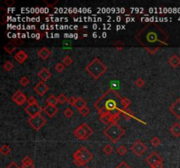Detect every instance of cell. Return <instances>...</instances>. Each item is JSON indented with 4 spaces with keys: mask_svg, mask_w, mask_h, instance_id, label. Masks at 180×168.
Masks as SVG:
<instances>
[{
    "mask_svg": "<svg viewBox=\"0 0 180 168\" xmlns=\"http://www.w3.org/2000/svg\"><path fill=\"white\" fill-rule=\"evenodd\" d=\"M121 101L122 97L115 89L111 88L105 91L94 104L100 121L105 124L117 123L123 110L120 108Z\"/></svg>",
    "mask_w": 180,
    "mask_h": 168,
    "instance_id": "1",
    "label": "cell"
},
{
    "mask_svg": "<svg viewBox=\"0 0 180 168\" xmlns=\"http://www.w3.org/2000/svg\"><path fill=\"white\" fill-rule=\"evenodd\" d=\"M135 39L141 46L147 47V49L151 46H167L169 41L168 35L156 23H149L144 25L135 35Z\"/></svg>",
    "mask_w": 180,
    "mask_h": 168,
    "instance_id": "2",
    "label": "cell"
},
{
    "mask_svg": "<svg viewBox=\"0 0 180 168\" xmlns=\"http://www.w3.org/2000/svg\"><path fill=\"white\" fill-rule=\"evenodd\" d=\"M85 70L95 80H98L107 71V67L99 58H94L91 62L86 65Z\"/></svg>",
    "mask_w": 180,
    "mask_h": 168,
    "instance_id": "3",
    "label": "cell"
},
{
    "mask_svg": "<svg viewBox=\"0 0 180 168\" xmlns=\"http://www.w3.org/2000/svg\"><path fill=\"white\" fill-rule=\"evenodd\" d=\"M93 158V154L86 147L82 146L77 149L73 154L74 163L78 166H84Z\"/></svg>",
    "mask_w": 180,
    "mask_h": 168,
    "instance_id": "4",
    "label": "cell"
},
{
    "mask_svg": "<svg viewBox=\"0 0 180 168\" xmlns=\"http://www.w3.org/2000/svg\"><path fill=\"white\" fill-rule=\"evenodd\" d=\"M104 134L105 137H107L111 142L117 143L122 136L125 134L124 129L118 123H111L108 127L104 131Z\"/></svg>",
    "mask_w": 180,
    "mask_h": 168,
    "instance_id": "5",
    "label": "cell"
},
{
    "mask_svg": "<svg viewBox=\"0 0 180 168\" xmlns=\"http://www.w3.org/2000/svg\"><path fill=\"white\" fill-rule=\"evenodd\" d=\"M73 134L77 139H79L81 141H85L92 135L93 130L89 126L88 123H82L81 125H79L78 127L76 128L74 131Z\"/></svg>",
    "mask_w": 180,
    "mask_h": 168,
    "instance_id": "6",
    "label": "cell"
},
{
    "mask_svg": "<svg viewBox=\"0 0 180 168\" xmlns=\"http://www.w3.org/2000/svg\"><path fill=\"white\" fill-rule=\"evenodd\" d=\"M27 123L31 127L38 131L46 124L47 121L45 117L42 115H38V116H35L34 117H30Z\"/></svg>",
    "mask_w": 180,
    "mask_h": 168,
    "instance_id": "7",
    "label": "cell"
},
{
    "mask_svg": "<svg viewBox=\"0 0 180 168\" xmlns=\"http://www.w3.org/2000/svg\"><path fill=\"white\" fill-rule=\"evenodd\" d=\"M25 111L30 117H34V116H38V115H41V112L43 111V109L38 104H36L27 105L25 108Z\"/></svg>",
    "mask_w": 180,
    "mask_h": 168,
    "instance_id": "8",
    "label": "cell"
},
{
    "mask_svg": "<svg viewBox=\"0 0 180 168\" xmlns=\"http://www.w3.org/2000/svg\"><path fill=\"white\" fill-rule=\"evenodd\" d=\"M131 150L136 156L141 157L147 151V146L141 140H136L134 143V145H132Z\"/></svg>",
    "mask_w": 180,
    "mask_h": 168,
    "instance_id": "9",
    "label": "cell"
},
{
    "mask_svg": "<svg viewBox=\"0 0 180 168\" xmlns=\"http://www.w3.org/2000/svg\"><path fill=\"white\" fill-rule=\"evenodd\" d=\"M163 158L160 156L158 153L155 152V151L151 152L150 154L146 158V162H147V164H148L150 167L152 166H154L155 164H157V163L159 162H163Z\"/></svg>",
    "mask_w": 180,
    "mask_h": 168,
    "instance_id": "10",
    "label": "cell"
},
{
    "mask_svg": "<svg viewBox=\"0 0 180 168\" xmlns=\"http://www.w3.org/2000/svg\"><path fill=\"white\" fill-rule=\"evenodd\" d=\"M12 101L17 105H23L26 102H27V99L20 90H17L12 96Z\"/></svg>",
    "mask_w": 180,
    "mask_h": 168,
    "instance_id": "11",
    "label": "cell"
},
{
    "mask_svg": "<svg viewBox=\"0 0 180 168\" xmlns=\"http://www.w3.org/2000/svg\"><path fill=\"white\" fill-rule=\"evenodd\" d=\"M34 89H35V91L40 96H43L45 94H46L47 91H48V89H49V88L48 86L47 85L46 83L44 82V81H39L36 85L34 88Z\"/></svg>",
    "mask_w": 180,
    "mask_h": 168,
    "instance_id": "12",
    "label": "cell"
},
{
    "mask_svg": "<svg viewBox=\"0 0 180 168\" xmlns=\"http://www.w3.org/2000/svg\"><path fill=\"white\" fill-rule=\"evenodd\" d=\"M170 111L180 120V98H178L170 106Z\"/></svg>",
    "mask_w": 180,
    "mask_h": 168,
    "instance_id": "13",
    "label": "cell"
},
{
    "mask_svg": "<svg viewBox=\"0 0 180 168\" xmlns=\"http://www.w3.org/2000/svg\"><path fill=\"white\" fill-rule=\"evenodd\" d=\"M37 76L38 77L41 79V81H48L50 78H51V76H52V73L49 71L48 68H42L41 70H40V72L37 74Z\"/></svg>",
    "mask_w": 180,
    "mask_h": 168,
    "instance_id": "14",
    "label": "cell"
},
{
    "mask_svg": "<svg viewBox=\"0 0 180 168\" xmlns=\"http://www.w3.org/2000/svg\"><path fill=\"white\" fill-rule=\"evenodd\" d=\"M37 54H38V56H39L42 61H46V60H47V59L51 56L52 52H51V50L48 49L47 47L43 46V47H41V49L38 51Z\"/></svg>",
    "mask_w": 180,
    "mask_h": 168,
    "instance_id": "15",
    "label": "cell"
},
{
    "mask_svg": "<svg viewBox=\"0 0 180 168\" xmlns=\"http://www.w3.org/2000/svg\"><path fill=\"white\" fill-rule=\"evenodd\" d=\"M43 112L48 117L51 118V117L56 115V113L58 112V108L56 106H54V105H47L46 107L43 109Z\"/></svg>",
    "mask_w": 180,
    "mask_h": 168,
    "instance_id": "16",
    "label": "cell"
},
{
    "mask_svg": "<svg viewBox=\"0 0 180 168\" xmlns=\"http://www.w3.org/2000/svg\"><path fill=\"white\" fill-rule=\"evenodd\" d=\"M27 53L23 51V50H20V51H18L17 53H15L14 54V56H13V58L15 59V61H17L18 62L19 64H23L27 60Z\"/></svg>",
    "mask_w": 180,
    "mask_h": 168,
    "instance_id": "17",
    "label": "cell"
},
{
    "mask_svg": "<svg viewBox=\"0 0 180 168\" xmlns=\"http://www.w3.org/2000/svg\"><path fill=\"white\" fill-rule=\"evenodd\" d=\"M170 132L175 138H179L180 137V123H175L170 128Z\"/></svg>",
    "mask_w": 180,
    "mask_h": 168,
    "instance_id": "18",
    "label": "cell"
},
{
    "mask_svg": "<svg viewBox=\"0 0 180 168\" xmlns=\"http://www.w3.org/2000/svg\"><path fill=\"white\" fill-rule=\"evenodd\" d=\"M73 107H75L76 109L79 111L80 110H82V109H84V108L86 107V101L84 100L82 97H77L76 101V103L74 104V105H73Z\"/></svg>",
    "mask_w": 180,
    "mask_h": 168,
    "instance_id": "19",
    "label": "cell"
},
{
    "mask_svg": "<svg viewBox=\"0 0 180 168\" xmlns=\"http://www.w3.org/2000/svg\"><path fill=\"white\" fill-rule=\"evenodd\" d=\"M169 64L174 68H177L178 67L180 66V58L178 56V55H172L170 58L169 59Z\"/></svg>",
    "mask_w": 180,
    "mask_h": 168,
    "instance_id": "20",
    "label": "cell"
},
{
    "mask_svg": "<svg viewBox=\"0 0 180 168\" xmlns=\"http://www.w3.org/2000/svg\"><path fill=\"white\" fill-rule=\"evenodd\" d=\"M47 105H54L56 106L57 103H58V99L55 96V95H50L46 100Z\"/></svg>",
    "mask_w": 180,
    "mask_h": 168,
    "instance_id": "21",
    "label": "cell"
},
{
    "mask_svg": "<svg viewBox=\"0 0 180 168\" xmlns=\"http://www.w3.org/2000/svg\"><path fill=\"white\" fill-rule=\"evenodd\" d=\"M4 49H5V51L8 53L9 54H12V53L16 50V45L13 44L12 42H9L8 44H6V46H4Z\"/></svg>",
    "mask_w": 180,
    "mask_h": 168,
    "instance_id": "22",
    "label": "cell"
},
{
    "mask_svg": "<svg viewBox=\"0 0 180 168\" xmlns=\"http://www.w3.org/2000/svg\"><path fill=\"white\" fill-rule=\"evenodd\" d=\"M12 151V148L9 146L8 145H4L1 148H0V152L4 155V156H6V155H9Z\"/></svg>",
    "mask_w": 180,
    "mask_h": 168,
    "instance_id": "23",
    "label": "cell"
},
{
    "mask_svg": "<svg viewBox=\"0 0 180 168\" xmlns=\"http://www.w3.org/2000/svg\"><path fill=\"white\" fill-rule=\"evenodd\" d=\"M31 165H34V160L31 158V157H25L23 159H22V167L27 166H31Z\"/></svg>",
    "mask_w": 180,
    "mask_h": 168,
    "instance_id": "24",
    "label": "cell"
},
{
    "mask_svg": "<svg viewBox=\"0 0 180 168\" xmlns=\"http://www.w3.org/2000/svg\"><path fill=\"white\" fill-rule=\"evenodd\" d=\"M103 152L105 153L106 155H111L113 152V148L110 144H107L103 147Z\"/></svg>",
    "mask_w": 180,
    "mask_h": 168,
    "instance_id": "25",
    "label": "cell"
},
{
    "mask_svg": "<svg viewBox=\"0 0 180 168\" xmlns=\"http://www.w3.org/2000/svg\"><path fill=\"white\" fill-rule=\"evenodd\" d=\"M116 151L120 156H124V155L128 152V149H127V147H125L124 145H121V146H119V147L117 148Z\"/></svg>",
    "mask_w": 180,
    "mask_h": 168,
    "instance_id": "26",
    "label": "cell"
},
{
    "mask_svg": "<svg viewBox=\"0 0 180 168\" xmlns=\"http://www.w3.org/2000/svg\"><path fill=\"white\" fill-rule=\"evenodd\" d=\"M13 67H14V65L12 63V61H6L4 65H3V68H4V69L7 71V72H9V71H11V70L13 68Z\"/></svg>",
    "mask_w": 180,
    "mask_h": 168,
    "instance_id": "27",
    "label": "cell"
},
{
    "mask_svg": "<svg viewBox=\"0 0 180 168\" xmlns=\"http://www.w3.org/2000/svg\"><path fill=\"white\" fill-rule=\"evenodd\" d=\"M121 104L123 109H124V110H127L128 106L131 104V100L129 98H128V97H122Z\"/></svg>",
    "mask_w": 180,
    "mask_h": 168,
    "instance_id": "28",
    "label": "cell"
},
{
    "mask_svg": "<svg viewBox=\"0 0 180 168\" xmlns=\"http://www.w3.org/2000/svg\"><path fill=\"white\" fill-rule=\"evenodd\" d=\"M150 143H151V145H153V146L157 147V146H159V145H161L162 141H161V139H159L158 137H154V138H152V139H151Z\"/></svg>",
    "mask_w": 180,
    "mask_h": 168,
    "instance_id": "29",
    "label": "cell"
},
{
    "mask_svg": "<svg viewBox=\"0 0 180 168\" xmlns=\"http://www.w3.org/2000/svg\"><path fill=\"white\" fill-rule=\"evenodd\" d=\"M19 83H20L21 86L26 87V86H27L30 83V80L28 79L27 76H23V77H21V79L19 80Z\"/></svg>",
    "mask_w": 180,
    "mask_h": 168,
    "instance_id": "30",
    "label": "cell"
},
{
    "mask_svg": "<svg viewBox=\"0 0 180 168\" xmlns=\"http://www.w3.org/2000/svg\"><path fill=\"white\" fill-rule=\"evenodd\" d=\"M57 99H58V103H60L61 104H64L65 103L68 102V97L64 94H60L57 96Z\"/></svg>",
    "mask_w": 180,
    "mask_h": 168,
    "instance_id": "31",
    "label": "cell"
},
{
    "mask_svg": "<svg viewBox=\"0 0 180 168\" xmlns=\"http://www.w3.org/2000/svg\"><path fill=\"white\" fill-rule=\"evenodd\" d=\"M65 68V65H64L63 62H58V63H56V65L55 66V69L56 72H58V73H62L63 71Z\"/></svg>",
    "mask_w": 180,
    "mask_h": 168,
    "instance_id": "32",
    "label": "cell"
},
{
    "mask_svg": "<svg viewBox=\"0 0 180 168\" xmlns=\"http://www.w3.org/2000/svg\"><path fill=\"white\" fill-rule=\"evenodd\" d=\"M63 115L67 118H70L71 116L74 115V111L72 109H70V108H67V109H65L63 111Z\"/></svg>",
    "mask_w": 180,
    "mask_h": 168,
    "instance_id": "33",
    "label": "cell"
},
{
    "mask_svg": "<svg viewBox=\"0 0 180 168\" xmlns=\"http://www.w3.org/2000/svg\"><path fill=\"white\" fill-rule=\"evenodd\" d=\"M73 62V60L70 57V55H66L63 59V63L65 65V66H70V64H72Z\"/></svg>",
    "mask_w": 180,
    "mask_h": 168,
    "instance_id": "34",
    "label": "cell"
},
{
    "mask_svg": "<svg viewBox=\"0 0 180 168\" xmlns=\"http://www.w3.org/2000/svg\"><path fill=\"white\" fill-rule=\"evenodd\" d=\"M134 84L135 86L138 88H142L144 85H145V81L142 79V78H138L136 81H134Z\"/></svg>",
    "mask_w": 180,
    "mask_h": 168,
    "instance_id": "35",
    "label": "cell"
},
{
    "mask_svg": "<svg viewBox=\"0 0 180 168\" xmlns=\"http://www.w3.org/2000/svg\"><path fill=\"white\" fill-rule=\"evenodd\" d=\"M79 112H80V114H81L83 116H88V114L90 113V110H89V108L86 106L85 108H84V109H82V110H79Z\"/></svg>",
    "mask_w": 180,
    "mask_h": 168,
    "instance_id": "36",
    "label": "cell"
},
{
    "mask_svg": "<svg viewBox=\"0 0 180 168\" xmlns=\"http://www.w3.org/2000/svg\"><path fill=\"white\" fill-rule=\"evenodd\" d=\"M27 104H28V105L36 104H37V100H36L35 96H30L29 98L27 99Z\"/></svg>",
    "mask_w": 180,
    "mask_h": 168,
    "instance_id": "37",
    "label": "cell"
},
{
    "mask_svg": "<svg viewBox=\"0 0 180 168\" xmlns=\"http://www.w3.org/2000/svg\"><path fill=\"white\" fill-rule=\"evenodd\" d=\"M115 168H131V166H129L125 161H121Z\"/></svg>",
    "mask_w": 180,
    "mask_h": 168,
    "instance_id": "38",
    "label": "cell"
},
{
    "mask_svg": "<svg viewBox=\"0 0 180 168\" xmlns=\"http://www.w3.org/2000/svg\"><path fill=\"white\" fill-rule=\"evenodd\" d=\"M76 99L77 98H76V96H70V97L68 98V102H67V103L70 105H72V106H73L74 104L76 103Z\"/></svg>",
    "mask_w": 180,
    "mask_h": 168,
    "instance_id": "39",
    "label": "cell"
},
{
    "mask_svg": "<svg viewBox=\"0 0 180 168\" xmlns=\"http://www.w3.org/2000/svg\"><path fill=\"white\" fill-rule=\"evenodd\" d=\"M164 166H163V162H159L157 164H155L154 166H152L151 168H163Z\"/></svg>",
    "mask_w": 180,
    "mask_h": 168,
    "instance_id": "40",
    "label": "cell"
},
{
    "mask_svg": "<svg viewBox=\"0 0 180 168\" xmlns=\"http://www.w3.org/2000/svg\"><path fill=\"white\" fill-rule=\"evenodd\" d=\"M6 168H21V167H19V166H18L17 163L12 162V163H10L9 165H8V166H7Z\"/></svg>",
    "mask_w": 180,
    "mask_h": 168,
    "instance_id": "41",
    "label": "cell"
},
{
    "mask_svg": "<svg viewBox=\"0 0 180 168\" xmlns=\"http://www.w3.org/2000/svg\"><path fill=\"white\" fill-rule=\"evenodd\" d=\"M115 47L117 48V50H119V51L122 50V48H123V43H122L121 41H119L116 45H115Z\"/></svg>",
    "mask_w": 180,
    "mask_h": 168,
    "instance_id": "42",
    "label": "cell"
},
{
    "mask_svg": "<svg viewBox=\"0 0 180 168\" xmlns=\"http://www.w3.org/2000/svg\"><path fill=\"white\" fill-rule=\"evenodd\" d=\"M14 44L16 46H20V45H23V41L20 40V39H15L14 40Z\"/></svg>",
    "mask_w": 180,
    "mask_h": 168,
    "instance_id": "43",
    "label": "cell"
},
{
    "mask_svg": "<svg viewBox=\"0 0 180 168\" xmlns=\"http://www.w3.org/2000/svg\"><path fill=\"white\" fill-rule=\"evenodd\" d=\"M5 4L6 5H7V6H11L12 5H13L14 4V1H11V0H7V1H5Z\"/></svg>",
    "mask_w": 180,
    "mask_h": 168,
    "instance_id": "44",
    "label": "cell"
},
{
    "mask_svg": "<svg viewBox=\"0 0 180 168\" xmlns=\"http://www.w3.org/2000/svg\"><path fill=\"white\" fill-rule=\"evenodd\" d=\"M84 168H91L90 166H86V167H84Z\"/></svg>",
    "mask_w": 180,
    "mask_h": 168,
    "instance_id": "45",
    "label": "cell"
},
{
    "mask_svg": "<svg viewBox=\"0 0 180 168\" xmlns=\"http://www.w3.org/2000/svg\"><path fill=\"white\" fill-rule=\"evenodd\" d=\"M21 168H23V167H21Z\"/></svg>",
    "mask_w": 180,
    "mask_h": 168,
    "instance_id": "46",
    "label": "cell"
}]
</instances>
